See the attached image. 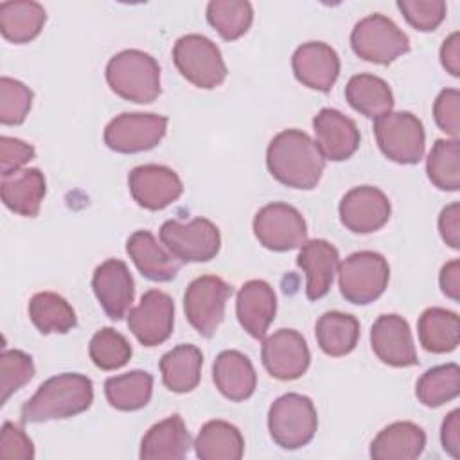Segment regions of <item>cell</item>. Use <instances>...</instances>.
<instances>
[{
	"mask_svg": "<svg viewBox=\"0 0 460 460\" xmlns=\"http://www.w3.org/2000/svg\"><path fill=\"white\" fill-rule=\"evenodd\" d=\"M270 174L291 189H314L325 169V158L316 142L302 129H284L275 135L266 151Z\"/></svg>",
	"mask_w": 460,
	"mask_h": 460,
	"instance_id": "cell-1",
	"label": "cell"
},
{
	"mask_svg": "<svg viewBox=\"0 0 460 460\" xmlns=\"http://www.w3.org/2000/svg\"><path fill=\"white\" fill-rule=\"evenodd\" d=\"M93 402V383L75 372L58 374L40 385L22 406V422H47L68 419L86 411Z\"/></svg>",
	"mask_w": 460,
	"mask_h": 460,
	"instance_id": "cell-2",
	"label": "cell"
},
{
	"mask_svg": "<svg viewBox=\"0 0 460 460\" xmlns=\"http://www.w3.org/2000/svg\"><path fill=\"white\" fill-rule=\"evenodd\" d=\"M106 81L111 92L137 104L153 102L162 92L156 59L137 49L122 50L108 61Z\"/></svg>",
	"mask_w": 460,
	"mask_h": 460,
	"instance_id": "cell-3",
	"label": "cell"
},
{
	"mask_svg": "<svg viewBox=\"0 0 460 460\" xmlns=\"http://www.w3.org/2000/svg\"><path fill=\"white\" fill-rule=\"evenodd\" d=\"M318 428V415L313 401L302 394H284L273 401L268 411V429L282 449L307 446Z\"/></svg>",
	"mask_w": 460,
	"mask_h": 460,
	"instance_id": "cell-4",
	"label": "cell"
},
{
	"mask_svg": "<svg viewBox=\"0 0 460 460\" xmlns=\"http://www.w3.org/2000/svg\"><path fill=\"white\" fill-rule=\"evenodd\" d=\"M390 280L386 259L370 250L350 253L338 266V282L341 296L356 305H367L377 300Z\"/></svg>",
	"mask_w": 460,
	"mask_h": 460,
	"instance_id": "cell-5",
	"label": "cell"
},
{
	"mask_svg": "<svg viewBox=\"0 0 460 460\" xmlns=\"http://www.w3.org/2000/svg\"><path fill=\"white\" fill-rule=\"evenodd\" d=\"M178 72L194 86L212 90L226 77V65L214 41L201 34H185L172 47Z\"/></svg>",
	"mask_w": 460,
	"mask_h": 460,
	"instance_id": "cell-6",
	"label": "cell"
},
{
	"mask_svg": "<svg viewBox=\"0 0 460 460\" xmlns=\"http://www.w3.org/2000/svg\"><path fill=\"white\" fill-rule=\"evenodd\" d=\"M350 47L365 61L388 65L410 50V40L388 16L374 13L354 25Z\"/></svg>",
	"mask_w": 460,
	"mask_h": 460,
	"instance_id": "cell-7",
	"label": "cell"
},
{
	"mask_svg": "<svg viewBox=\"0 0 460 460\" xmlns=\"http://www.w3.org/2000/svg\"><path fill=\"white\" fill-rule=\"evenodd\" d=\"M374 133L381 153L402 165L420 162L424 155V126L410 111H388L374 120Z\"/></svg>",
	"mask_w": 460,
	"mask_h": 460,
	"instance_id": "cell-8",
	"label": "cell"
},
{
	"mask_svg": "<svg viewBox=\"0 0 460 460\" xmlns=\"http://www.w3.org/2000/svg\"><path fill=\"white\" fill-rule=\"evenodd\" d=\"M160 241L180 262H207L221 248L219 228L207 217L169 219L160 226Z\"/></svg>",
	"mask_w": 460,
	"mask_h": 460,
	"instance_id": "cell-9",
	"label": "cell"
},
{
	"mask_svg": "<svg viewBox=\"0 0 460 460\" xmlns=\"http://www.w3.org/2000/svg\"><path fill=\"white\" fill-rule=\"evenodd\" d=\"M232 286L221 277L201 275L194 279L183 295V311L189 323L205 338L216 334L225 318V305Z\"/></svg>",
	"mask_w": 460,
	"mask_h": 460,
	"instance_id": "cell-10",
	"label": "cell"
},
{
	"mask_svg": "<svg viewBox=\"0 0 460 460\" xmlns=\"http://www.w3.org/2000/svg\"><path fill=\"white\" fill-rule=\"evenodd\" d=\"M167 131V117L158 113H120L104 129V144L115 153H142L156 147Z\"/></svg>",
	"mask_w": 460,
	"mask_h": 460,
	"instance_id": "cell-11",
	"label": "cell"
},
{
	"mask_svg": "<svg viewBox=\"0 0 460 460\" xmlns=\"http://www.w3.org/2000/svg\"><path fill=\"white\" fill-rule=\"evenodd\" d=\"M253 234L264 248L288 252L300 248L307 241V225L295 207L288 203H270L255 214Z\"/></svg>",
	"mask_w": 460,
	"mask_h": 460,
	"instance_id": "cell-12",
	"label": "cell"
},
{
	"mask_svg": "<svg viewBox=\"0 0 460 460\" xmlns=\"http://www.w3.org/2000/svg\"><path fill=\"white\" fill-rule=\"evenodd\" d=\"M174 325V302L160 291L149 289L137 307L128 313V327L144 347H156L169 340Z\"/></svg>",
	"mask_w": 460,
	"mask_h": 460,
	"instance_id": "cell-13",
	"label": "cell"
},
{
	"mask_svg": "<svg viewBox=\"0 0 460 460\" xmlns=\"http://www.w3.org/2000/svg\"><path fill=\"white\" fill-rule=\"evenodd\" d=\"M262 365L280 381H293L305 374L311 354L304 336L295 329H279L262 341Z\"/></svg>",
	"mask_w": 460,
	"mask_h": 460,
	"instance_id": "cell-14",
	"label": "cell"
},
{
	"mask_svg": "<svg viewBox=\"0 0 460 460\" xmlns=\"http://www.w3.org/2000/svg\"><path fill=\"white\" fill-rule=\"evenodd\" d=\"M340 221L354 234H372L383 228L392 214V205L383 190L372 185L350 189L340 201Z\"/></svg>",
	"mask_w": 460,
	"mask_h": 460,
	"instance_id": "cell-15",
	"label": "cell"
},
{
	"mask_svg": "<svg viewBox=\"0 0 460 460\" xmlns=\"http://www.w3.org/2000/svg\"><path fill=\"white\" fill-rule=\"evenodd\" d=\"M128 185L137 205L147 210H162L174 203L183 192L180 176L172 169L156 164L131 169Z\"/></svg>",
	"mask_w": 460,
	"mask_h": 460,
	"instance_id": "cell-16",
	"label": "cell"
},
{
	"mask_svg": "<svg viewBox=\"0 0 460 460\" xmlns=\"http://www.w3.org/2000/svg\"><path fill=\"white\" fill-rule=\"evenodd\" d=\"M93 293L102 311L111 320H122L135 298V282L126 266L119 259H106L101 262L92 277Z\"/></svg>",
	"mask_w": 460,
	"mask_h": 460,
	"instance_id": "cell-17",
	"label": "cell"
},
{
	"mask_svg": "<svg viewBox=\"0 0 460 460\" xmlns=\"http://www.w3.org/2000/svg\"><path fill=\"white\" fill-rule=\"evenodd\" d=\"M374 354L390 367L419 365L413 336L408 322L399 314H381L370 329Z\"/></svg>",
	"mask_w": 460,
	"mask_h": 460,
	"instance_id": "cell-18",
	"label": "cell"
},
{
	"mask_svg": "<svg viewBox=\"0 0 460 460\" xmlns=\"http://www.w3.org/2000/svg\"><path fill=\"white\" fill-rule=\"evenodd\" d=\"M316 146L325 160L343 162L359 147V129L352 119L334 108H322L313 119Z\"/></svg>",
	"mask_w": 460,
	"mask_h": 460,
	"instance_id": "cell-19",
	"label": "cell"
},
{
	"mask_svg": "<svg viewBox=\"0 0 460 460\" xmlns=\"http://www.w3.org/2000/svg\"><path fill=\"white\" fill-rule=\"evenodd\" d=\"M291 66L296 81L318 92H329L340 75V58L323 41L302 43L291 58Z\"/></svg>",
	"mask_w": 460,
	"mask_h": 460,
	"instance_id": "cell-20",
	"label": "cell"
},
{
	"mask_svg": "<svg viewBox=\"0 0 460 460\" xmlns=\"http://www.w3.org/2000/svg\"><path fill=\"white\" fill-rule=\"evenodd\" d=\"M235 313L241 327L250 336L257 340L264 338L277 313V296L273 288L259 279L244 282L237 293Z\"/></svg>",
	"mask_w": 460,
	"mask_h": 460,
	"instance_id": "cell-21",
	"label": "cell"
},
{
	"mask_svg": "<svg viewBox=\"0 0 460 460\" xmlns=\"http://www.w3.org/2000/svg\"><path fill=\"white\" fill-rule=\"evenodd\" d=\"M298 268L305 273V295L309 300H320L332 286L334 273L340 266L338 250L325 239L305 241L296 257Z\"/></svg>",
	"mask_w": 460,
	"mask_h": 460,
	"instance_id": "cell-22",
	"label": "cell"
},
{
	"mask_svg": "<svg viewBox=\"0 0 460 460\" xmlns=\"http://www.w3.org/2000/svg\"><path fill=\"white\" fill-rule=\"evenodd\" d=\"M126 252L138 271L153 282H169L181 268V262L149 230L133 232L126 243Z\"/></svg>",
	"mask_w": 460,
	"mask_h": 460,
	"instance_id": "cell-23",
	"label": "cell"
},
{
	"mask_svg": "<svg viewBox=\"0 0 460 460\" xmlns=\"http://www.w3.org/2000/svg\"><path fill=\"white\" fill-rule=\"evenodd\" d=\"M0 192L2 201L9 210L23 217H34L38 216L47 192L45 176L36 167L4 174L0 181Z\"/></svg>",
	"mask_w": 460,
	"mask_h": 460,
	"instance_id": "cell-24",
	"label": "cell"
},
{
	"mask_svg": "<svg viewBox=\"0 0 460 460\" xmlns=\"http://www.w3.org/2000/svg\"><path fill=\"white\" fill-rule=\"evenodd\" d=\"M216 388L230 401L248 399L257 386V374L252 361L239 350H223L212 365Z\"/></svg>",
	"mask_w": 460,
	"mask_h": 460,
	"instance_id": "cell-25",
	"label": "cell"
},
{
	"mask_svg": "<svg viewBox=\"0 0 460 460\" xmlns=\"http://www.w3.org/2000/svg\"><path fill=\"white\" fill-rule=\"evenodd\" d=\"M426 446V433L420 426L399 420L377 433L370 444L374 460H413L420 456Z\"/></svg>",
	"mask_w": 460,
	"mask_h": 460,
	"instance_id": "cell-26",
	"label": "cell"
},
{
	"mask_svg": "<svg viewBox=\"0 0 460 460\" xmlns=\"http://www.w3.org/2000/svg\"><path fill=\"white\" fill-rule=\"evenodd\" d=\"M190 447V437L180 415H171L151 426L140 444L142 460H181Z\"/></svg>",
	"mask_w": 460,
	"mask_h": 460,
	"instance_id": "cell-27",
	"label": "cell"
},
{
	"mask_svg": "<svg viewBox=\"0 0 460 460\" xmlns=\"http://www.w3.org/2000/svg\"><path fill=\"white\" fill-rule=\"evenodd\" d=\"M203 354L196 345L180 343L160 359V372L165 388L174 394L192 392L201 377Z\"/></svg>",
	"mask_w": 460,
	"mask_h": 460,
	"instance_id": "cell-28",
	"label": "cell"
},
{
	"mask_svg": "<svg viewBox=\"0 0 460 460\" xmlns=\"http://www.w3.org/2000/svg\"><path fill=\"white\" fill-rule=\"evenodd\" d=\"M47 20L41 4L32 0L0 2V32L7 41L29 43L34 40Z\"/></svg>",
	"mask_w": 460,
	"mask_h": 460,
	"instance_id": "cell-29",
	"label": "cell"
},
{
	"mask_svg": "<svg viewBox=\"0 0 460 460\" xmlns=\"http://www.w3.org/2000/svg\"><path fill=\"white\" fill-rule=\"evenodd\" d=\"M194 451L201 460H239L244 453V438L234 424L208 420L194 440Z\"/></svg>",
	"mask_w": 460,
	"mask_h": 460,
	"instance_id": "cell-30",
	"label": "cell"
},
{
	"mask_svg": "<svg viewBox=\"0 0 460 460\" xmlns=\"http://www.w3.org/2000/svg\"><path fill=\"white\" fill-rule=\"evenodd\" d=\"M347 102L368 119H377L394 106V93L388 83L372 74L352 75L345 86Z\"/></svg>",
	"mask_w": 460,
	"mask_h": 460,
	"instance_id": "cell-31",
	"label": "cell"
},
{
	"mask_svg": "<svg viewBox=\"0 0 460 460\" xmlns=\"http://www.w3.org/2000/svg\"><path fill=\"white\" fill-rule=\"evenodd\" d=\"M417 331L420 345L433 354L451 352L460 341V320L458 314L449 309H426L419 318Z\"/></svg>",
	"mask_w": 460,
	"mask_h": 460,
	"instance_id": "cell-32",
	"label": "cell"
},
{
	"mask_svg": "<svg viewBox=\"0 0 460 460\" xmlns=\"http://www.w3.org/2000/svg\"><path fill=\"white\" fill-rule=\"evenodd\" d=\"M314 334L320 349L327 356H332V358L347 356L358 345L359 322L352 314L340 313V311H327L318 318Z\"/></svg>",
	"mask_w": 460,
	"mask_h": 460,
	"instance_id": "cell-33",
	"label": "cell"
},
{
	"mask_svg": "<svg viewBox=\"0 0 460 460\" xmlns=\"http://www.w3.org/2000/svg\"><path fill=\"white\" fill-rule=\"evenodd\" d=\"M104 395L115 410L135 411L144 408L153 395V376L146 370H131L108 377Z\"/></svg>",
	"mask_w": 460,
	"mask_h": 460,
	"instance_id": "cell-34",
	"label": "cell"
},
{
	"mask_svg": "<svg viewBox=\"0 0 460 460\" xmlns=\"http://www.w3.org/2000/svg\"><path fill=\"white\" fill-rule=\"evenodd\" d=\"M29 316L41 334H63L77 323L74 307L61 295L52 291H40L31 298Z\"/></svg>",
	"mask_w": 460,
	"mask_h": 460,
	"instance_id": "cell-35",
	"label": "cell"
},
{
	"mask_svg": "<svg viewBox=\"0 0 460 460\" xmlns=\"http://www.w3.org/2000/svg\"><path fill=\"white\" fill-rule=\"evenodd\" d=\"M458 394L460 368L456 363H446L426 370L415 385L417 399L428 408L442 406L444 402L456 399Z\"/></svg>",
	"mask_w": 460,
	"mask_h": 460,
	"instance_id": "cell-36",
	"label": "cell"
},
{
	"mask_svg": "<svg viewBox=\"0 0 460 460\" xmlns=\"http://www.w3.org/2000/svg\"><path fill=\"white\" fill-rule=\"evenodd\" d=\"M426 172L431 183L440 190H458L460 187V144L456 138L435 140L428 160Z\"/></svg>",
	"mask_w": 460,
	"mask_h": 460,
	"instance_id": "cell-37",
	"label": "cell"
},
{
	"mask_svg": "<svg viewBox=\"0 0 460 460\" xmlns=\"http://www.w3.org/2000/svg\"><path fill=\"white\" fill-rule=\"evenodd\" d=\"M207 20L223 40L234 41L250 29L253 9L246 0H212L207 5Z\"/></svg>",
	"mask_w": 460,
	"mask_h": 460,
	"instance_id": "cell-38",
	"label": "cell"
},
{
	"mask_svg": "<svg viewBox=\"0 0 460 460\" xmlns=\"http://www.w3.org/2000/svg\"><path fill=\"white\" fill-rule=\"evenodd\" d=\"M92 363L101 370H117L131 359L129 341L111 327L99 329L88 345Z\"/></svg>",
	"mask_w": 460,
	"mask_h": 460,
	"instance_id": "cell-39",
	"label": "cell"
},
{
	"mask_svg": "<svg viewBox=\"0 0 460 460\" xmlns=\"http://www.w3.org/2000/svg\"><path fill=\"white\" fill-rule=\"evenodd\" d=\"M34 376V363L23 350H7L0 354V402L5 404L7 399L27 385Z\"/></svg>",
	"mask_w": 460,
	"mask_h": 460,
	"instance_id": "cell-40",
	"label": "cell"
},
{
	"mask_svg": "<svg viewBox=\"0 0 460 460\" xmlns=\"http://www.w3.org/2000/svg\"><path fill=\"white\" fill-rule=\"evenodd\" d=\"M34 93L22 81L4 75L0 79V122L18 126L31 111Z\"/></svg>",
	"mask_w": 460,
	"mask_h": 460,
	"instance_id": "cell-41",
	"label": "cell"
},
{
	"mask_svg": "<svg viewBox=\"0 0 460 460\" xmlns=\"http://www.w3.org/2000/svg\"><path fill=\"white\" fill-rule=\"evenodd\" d=\"M399 11L417 31H435L446 18V2L442 0H399Z\"/></svg>",
	"mask_w": 460,
	"mask_h": 460,
	"instance_id": "cell-42",
	"label": "cell"
},
{
	"mask_svg": "<svg viewBox=\"0 0 460 460\" xmlns=\"http://www.w3.org/2000/svg\"><path fill=\"white\" fill-rule=\"evenodd\" d=\"M0 458L2 460H32L34 458V444L25 435V431L13 424L4 422L0 431Z\"/></svg>",
	"mask_w": 460,
	"mask_h": 460,
	"instance_id": "cell-43",
	"label": "cell"
},
{
	"mask_svg": "<svg viewBox=\"0 0 460 460\" xmlns=\"http://www.w3.org/2000/svg\"><path fill=\"white\" fill-rule=\"evenodd\" d=\"M458 104H460V93L456 88H446L438 93L433 104V117L437 126L449 135L451 138L458 140L460 122H458Z\"/></svg>",
	"mask_w": 460,
	"mask_h": 460,
	"instance_id": "cell-44",
	"label": "cell"
},
{
	"mask_svg": "<svg viewBox=\"0 0 460 460\" xmlns=\"http://www.w3.org/2000/svg\"><path fill=\"white\" fill-rule=\"evenodd\" d=\"M34 147L20 138L2 137L0 138V171L4 174H11L20 171L25 164L34 158Z\"/></svg>",
	"mask_w": 460,
	"mask_h": 460,
	"instance_id": "cell-45",
	"label": "cell"
},
{
	"mask_svg": "<svg viewBox=\"0 0 460 460\" xmlns=\"http://www.w3.org/2000/svg\"><path fill=\"white\" fill-rule=\"evenodd\" d=\"M438 230L446 244L453 250L460 248V205L456 201L442 208L438 216Z\"/></svg>",
	"mask_w": 460,
	"mask_h": 460,
	"instance_id": "cell-46",
	"label": "cell"
},
{
	"mask_svg": "<svg viewBox=\"0 0 460 460\" xmlns=\"http://www.w3.org/2000/svg\"><path fill=\"white\" fill-rule=\"evenodd\" d=\"M440 440L446 453L453 458L460 456V410H453L442 422Z\"/></svg>",
	"mask_w": 460,
	"mask_h": 460,
	"instance_id": "cell-47",
	"label": "cell"
},
{
	"mask_svg": "<svg viewBox=\"0 0 460 460\" xmlns=\"http://www.w3.org/2000/svg\"><path fill=\"white\" fill-rule=\"evenodd\" d=\"M438 282L446 296H449L455 302L460 300V261L458 259H453L442 266Z\"/></svg>",
	"mask_w": 460,
	"mask_h": 460,
	"instance_id": "cell-48",
	"label": "cell"
},
{
	"mask_svg": "<svg viewBox=\"0 0 460 460\" xmlns=\"http://www.w3.org/2000/svg\"><path fill=\"white\" fill-rule=\"evenodd\" d=\"M440 63L453 75H460V34H449L440 47Z\"/></svg>",
	"mask_w": 460,
	"mask_h": 460,
	"instance_id": "cell-49",
	"label": "cell"
}]
</instances>
